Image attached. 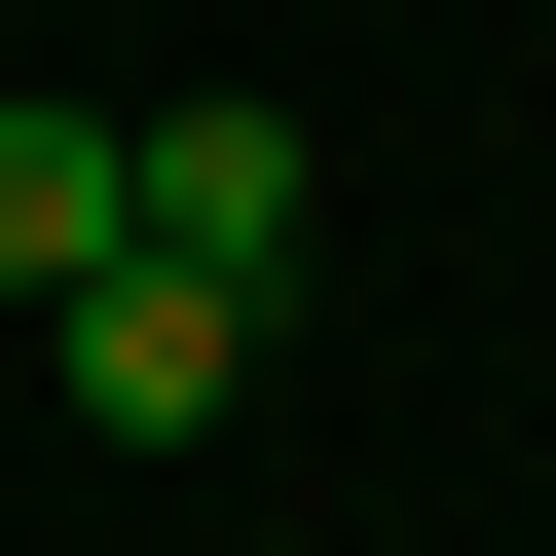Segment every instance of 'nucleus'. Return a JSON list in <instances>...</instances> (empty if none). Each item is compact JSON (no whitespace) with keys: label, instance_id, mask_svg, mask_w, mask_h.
Segmentation results:
<instances>
[{"label":"nucleus","instance_id":"f03ea898","mask_svg":"<svg viewBox=\"0 0 556 556\" xmlns=\"http://www.w3.org/2000/svg\"><path fill=\"white\" fill-rule=\"evenodd\" d=\"M149 149V260H223V298H298V112H112Z\"/></svg>","mask_w":556,"mask_h":556},{"label":"nucleus","instance_id":"7ed1b4c3","mask_svg":"<svg viewBox=\"0 0 556 556\" xmlns=\"http://www.w3.org/2000/svg\"><path fill=\"white\" fill-rule=\"evenodd\" d=\"M112 260H149V149L112 112H0V298H112Z\"/></svg>","mask_w":556,"mask_h":556},{"label":"nucleus","instance_id":"f257e3e1","mask_svg":"<svg viewBox=\"0 0 556 556\" xmlns=\"http://www.w3.org/2000/svg\"><path fill=\"white\" fill-rule=\"evenodd\" d=\"M38 371H75V445H223L260 298H223V260H112V298H38Z\"/></svg>","mask_w":556,"mask_h":556}]
</instances>
